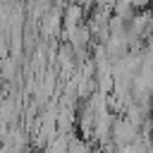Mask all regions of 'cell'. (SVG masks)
I'll return each mask as SVG.
<instances>
[]
</instances>
